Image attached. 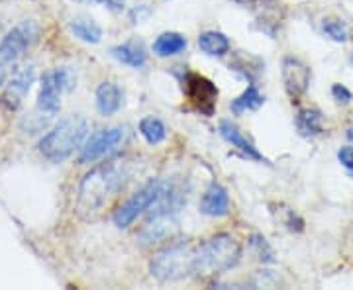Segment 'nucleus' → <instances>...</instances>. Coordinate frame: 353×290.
<instances>
[{
    "label": "nucleus",
    "instance_id": "f257e3e1",
    "mask_svg": "<svg viewBox=\"0 0 353 290\" xmlns=\"http://www.w3.org/2000/svg\"><path fill=\"white\" fill-rule=\"evenodd\" d=\"M132 177V165L122 155L110 157L88 171L79 185L77 210L83 216H94L124 189Z\"/></svg>",
    "mask_w": 353,
    "mask_h": 290
},
{
    "label": "nucleus",
    "instance_id": "f03ea898",
    "mask_svg": "<svg viewBox=\"0 0 353 290\" xmlns=\"http://www.w3.org/2000/svg\"><path fill=\"white\" fill-rule=\"evenodd\" d=\"M88 122L81 114H69L39 139V153L51 163H63L87 141Z\"/></svg>",
    "mask_w": 353,
    "mask_h": 290
},
{
    "label": "nucleus",
    "instance_id": "7ed1b4c3",
    "mask_svg": "<svg viewBox=\"0 0 353 290\" xmlns=\"http://www.w3.org/2000/svg\"><path fill=\"white\" fill-rule=\"evenodd\" d=\"M240 259V241L230 234H218V236H212L210 240L202 241L201 245H196L192 275H196V277L222 275L238 265Z\"/></svg>",
    "mask_w": 353,
    "mask_h": 290
},
{
    "label": "nucleus",
    "instance_id": "20e7f679",
    "mask_svg": "<svg viewBox=\"0 0 353 290\" xmlns=\"http://www.w3.org/2000/svg\"><path fill=\"white\" fill-rule=\"evenodd\" d=\"M196 245L190 241H173L165 249L155 253L150 263L152 277L159 282H175L192 275Z\"/></svg>",
    "mask_w": 353,
    "mask_h": 290
},
{
    "label": "nucleus",
    "instance_id": "39448f33",
    "mask_svg": "<svg viewBox=\"0 0 353 290\" xmlns=\"http://www.w3.org/2000/svg\"><path fill=\"white\" fill-rule=\"evenodd\" d=\"M39 25L32 20H26L10 30L0 41V87L6 85V81L16 71L18 61L24 57L30 45L38 39Z\"/></svg>",
    "mask_w": 353,
    "mask_h": 290
},
{
    "label": "nucleus",
    "instance_id": "423d86ee",
    "mask_svg": "<svg viewBox=\"0 0 353 290\" xmlns=\"http://www.w3.org/2000/svg\"><path fill=\"white\" fill-rule=\"evenodd\" d=\"M77 76L71 67H55L41 76L38 94V112L46 118H53L61 108L63 92L75 89Z\"/></svg>",
    "mask_w": 353,
    "mask_h": 290
},
{
    "label": "nucleus",
    "instance_id": "0eeeda50",
    "mask_svg": "<svg viewBox=\"0 0 353 290\" xmlns=\"http://www.w3.org/2000/svg\"><path fill=\"white\" fill-rule=\"evenodd\" d=\"M167 183L161 178H153L150 183H145L138 192H134L116 212H114L112 220L118 227L132 226L139 216L143 214L145 210H150L155 202L161 198Z\"/></svg>",
    "mask_w": 353,
    "mask_h": 290
},
{
    "label": "nucleus",
    "instance_id": "6e6552de",
    "mask_svg": "<svg viewBox=\"0 0 353 290\" xmlns=\"http://www.w3.org/2000/svg\"><path fill=\"white\" fill-rule=\"evenodd\" d=\"M124 138H126V130L120 126L104 127V130L94 132V134H92L90 138H87V141L83 143L81 155H79V163L87 165L99 161L104 155L112 153L114 149L124 141Z\"/></svg>",
    "mask_w": 353,
    "mask_h": 290
},
{
    "label": "nucleus",
    "instance_id": "1a4fd4ad",
    "mask_svg": "<svg viewBox=\"0 0 353 290\" xmlns=\"http://www.w3.org/2000/svg\"><path fill=\"white\" fill-rule=\"evenodd\" d=\"M185 94L192 104V108L202 116H214L216 102H218V89L216 85L206 76L190 73L185 81Z\"/></svg>",
    "mask_w": 353,
    "mask_h": 290
},
{
    "label": "nucleus",
    "instance_id": "9d476101",
    "mask_svg": "<svg viewBox=\"0 0 353 290\" xmlns=\"http://www.w3.org/2000/svg\"><path fill=\"white\" fill-rule=\"evenodd\" d=\"M179 231V222H176V214L171 212H153L152 218L145 222V226L139 229L138 241L143 247L150 245H157L175 238Z\"/></svg>",
    "mask_w": 353,
    "mask_h": 290
},
{
    "label": "nucleus",
    "instance_id": "9b49d317",
    "mask_svg": "<svg viewBox=\"0 0 353 290\" xmlns=\"http://www.w3.org/2000/svg\"><path fill=\"white\" fill-rule=\"evenodd\" d=\"M36 81V67L34 65H24L20 69H16L12 76L8 79V87L6 92L2 94V104L8 108V110H16L20 108V104L26 99V94L30 92L32 85Z\"/></svg>",
    "mask_w": 353,
    "mask_h": 290
},
{
    "label": "nucleus",
    "instance_id": "f8f14e48",
    "mask_svg": "<svg viewBox=\"0 0 353 290\" xmlns=\"http://www.w3.org/2000/svg\"><path fill=\"white\" fill-rule=\"evenodd\" d=\"M283 85L292 102H299V99L306 94L310 85V69L296 57H285L283 61Z\"/></svg>",
    "mask_w": 353,
    "mask_h": 290
},
{
    "label": "nucleus",
    "instance_id": "ddd939ff",
    "mask_svg": "<svg viewBox=\"0 0 353 290\" xmlns=\"http://www.w3.org/2000/svg\"><path fill=\"white\" fill-rule=\"evenodd\" d=\"M201 212L204 216H210V218H222V216L228 214L230 210V196H228V190L218 185V183H212L206 192L202 194L201 198Z\"/></svg>",
    "mask_w": 353,
    "mask_h": 290
},
{
    "label": "nucleus",
    "instance_id": "4468645a",
    "mask_svg": "<svg viewBox=\"0 0 353 290\" xmlns=\"http://www.w3.org/2000/svg\"><path fill=\"white\" fill-rule=\"evenodd\" d=\"M220 136L226 139L228 143H232L234 147H238L243 155H248L253 161H265L263 155L257 152V147L241 134V130L236 124H232L228 120H222L220 122Z\"/></svg>",
    "mask_w": 353,
    "mask_h": 290
},
{
    "label": "nucleus",
    "instance_id": "2eb2a0df",
    "mask_svg": "<svg viewBox=\"0 0 353 290\" xmlns=\"http://www.w3.org/2000/svg\"><path fill=\"white\" fill-rule=\"evenodd\" d=\"M122 108V90L116 83H101L97 89V110L102 116H114Z\"/></svg>",
    "mask_w": 353,
    "mask_h": 290
},
{
    "label": "nucleus",
    "instance_id": "dca6fc26",
    "mask_svg": "<svg viewBox=\"0 0 353 290\" xmlns=\"http://www.w3.org/2000/svg\"><path fill=\"white\" fill-rule=\"evenodd\" d=\"M230 69L240 73L241 76H245L250 83H255V79L261 75V71H263V61L259 57L252 55V53L238 51L234 55V59L230 61Z\"/></svg>",
    "mask_w": 353,
    "mask_h": 290
},
{
    "label": "nucleus",
    "instance_id": "f3484780",
    "mask_svg": "<svg viewBox=\"0 0 353 290\" xmlns=\"http://www.w3.org/2000/svg\"><path fill=\"white\" fill-rule=\"evenodd\" d=\"M187 50V39L176 32H165L153 41V53L159 57H173Z\"/></svg>",
    "mask_w": 353,
    "mask_h": 290
},
{
    "label": "nucleus",
    "instance_id": "a211bd4d",
    "mask_svg": "<svg viewBox=\"0 0 353 290\" xmlns=\"http://www.w3.org/2000/svg\"><path fill=\"white\" fill-rule=\"evenodd\" d=\"M296 130L304 138H314L324 132V116L320 110L314 108H304L296 116Z\"/></svg>",
    "mask_w": 353,
    "mask_h": 290
},
{
    "label": "nucleus",
    "instance_id": "6ab92c4d",
    "mask_svg": "<svg viewBox=\"0 0 353 290\" xmlns=\"http://www.w3.org/2000/svg\"><path fill=\"white\" fill-rule=\"evenodd\" d=\"M69 30H71V34L75 38L85 41V43H92V45L101 43L102 28L94 20H90V18H73L69 22Z\"/></svg>",
    "mask_w": 353,
    "mask_h": 290
},
{
    "label": "nucleus",
    "instance_id": "aec40b11",
    "mask_svg": "<svg viewBox=\"0 0 353 290\" xmlns=\"http://www.w3.org/2000/svg\"><path fill=\"white\" fill-rule=\"evenodd\" d=\"M112 57L118 59L120 63L128 65V67H134V69H141L145 61H148V53L143 51L141 45L136 43H122V45H116L112 48Z\"/></svg>",
    "mask_w": 353,
    "mask_h": 290
},
{
    "label": "nucleus",
    "instance_id": "412c9836",
    "mask_svg": "<svg viewBox=\"0 0 353 290\" xmlns=\"http://www.w3.org/2000/svg\"><path fill=\"white\" fill-rule=\"evenodd\" d=\"M199 48L210 57H222L230 51V39L222 32H204L199 36Z\"/></svg>",
    "mask_w": 353,
    "mask_h": 290
},
{
    "label": "nucleus",
    "instance_id": "4be33fe9",
    "mask_svg": "<svg viewBox=\"0 0 353 290\" xmlns=\"http://www.w3.org/2000/svg\"><path fill=\"white\" fill-rule=\"evenodd\" d=\"M263 102H265L263 94H261V92L257 90V87L252 83V85L243 90L236 101H232L230 108H232V112L236 114V116H240V114L243 112H252V110L261 108V106H263Z\"/></svg>",
    "mask_w": 353,
    "mask_h": 290
},
{
    "label": "nucleus",
    "instance_id": "5701e85b",
    "mask_svg": "<svg viewBox=\"0 0 353 290\" xmlns=\"http://www.w3.org/2000/svg\"><path fill=\"white\" fill-rule=\"evenodd\" d=\"M139 134L143 136V139L150 143V145H157L161 143L167 136V130H165V124L155 118V116H145L141 122H139Z\"/></svg>",
    "mask_w": 353,
    "mask_h": 290
},
{
    "label": "nucleus",
    "instance_id": "b1692460",
    "mask_svg": "<svg viewBox=\"0 0 353 290\" xmlns=\"http://www.w3.org/2000/svg\"><path fill=\"white\" fill-rule=\"evenodd\" d=\"M322 30L334 41H345L347 39V25L343 24L340 18H326L322 22Z\"/></svg>",
    "mask_w": 353,
    "mask_h": 290
},
{
    "label": "nucleus",
    "instance_id": "393cba45",
    "mask_svg": "<svg viewBox=\"0 0 353 290\" xmlns=\"http://www.w3.org/2000/svg\"><path fill=\"white\" fill-rule=\"evenodd\" d=\"M250 245H252V249L255 251L259 261H263V263H273V261H275L273 249L269 247V243H267V240H265L263 236H252Z\"/></svg>",
    "mask_w": 353,
    "mask_h": 290
},
{
    "label": "nucleus",
    "instance_id": "a878e982",
    "mask_svg": "<svg viewBox=\"0 0 353 290\" xmlns=\"http://www.w3.org/2000/svg\"><path fill=\"white\" fill-rule=\"evenodd\" d=\"M332 96L338 102H341V104L352 102V92L345 89L343 85H334V87H332Z\"/></svg>",
    "mask_w": 353,
    "mask_h": 290
},
{
    "label": "nucleus",
    "instance_id": "bb28decb",
    "mask_svg": "<svg viewBox=\"0 0 353 290\" xmlns=\"http://www.w3.org/2000/svg\"><path fill=\"white\" fill-rule=\"evenodd\" d=\"M338 159H340V163L345 169L353 171V147H341L340 152H338Z\"/></svg>",
    "mask_w": 353,
    "mask_h": 290
},
{
    "label": "nucleus",
    "instance_id": "cd10ccee",
    "mask_svg": "<svg viewBox=\"0 0 353 290\" xmlns=\"http://www.w3.org/2000/svg\"><path fill=\"white\" fill-rule=\"evenodd\" d=\"M106 6L112 12H122L124 10V0H106Z\"/></svg>",
    "mask_w": 353,
    "mask_h": 290
},
{
    "label": "nucleus",
    "instance_id": "c85d7f7f",
    "mask_svg": "<svg viewBox=\"0 0 353 290\" xmlns=\"http://www.w3.org/2000/svg\"><path fill=\"white\" fill-rule=\"evenodd\" d=\"M240 4H245V6H267L271 0H238Z\"/></svg>",
    "mask_w": 353,
    "mask_h": 290
},
{
    "label": "nucleus",
    "instance_id": "c756f323",
    "mask_svg": "<svg viewBox=\"0 0 353 290\" xmlns=\"http://www.w3.org/2000/svg\"><path fill=\"white\" fill-rule=\"evenodd\" d=\"M85 2H92V4H106V0H85Z\"/></svg>",
    "mask_w": 353,
    "mask_h": 290
},
{
    "label": "nucleus",
    "instance_id": "7c9ffc66",
    "mask_svg": "<svg viewBox=\"0 0 353 290\" xmlns=\"http://www.w3.org/2000/svg\"><path fill=\"white\" fill-rule=\"evenodd\" d=\"M347 139H350V141L353 143V127H350V130H347Z\"/></svg>",
    "mask_w": 353,
    "mask_h": 290
},
{
    "label": "nucleus",
    "instance_id": "2f4dec72",
    "mask_svg": "<svg viewBox=\"0 0 353 290\" xmlns=\"http://www.w3.org/2000/svg\"><path fill=\"white\" fill-rule=\"evenodd\" d=\"M352 63H353V55H352Z\"/></svg>",
    "mask_w": 353,
    "mask_h": 290
}]
</instances>
